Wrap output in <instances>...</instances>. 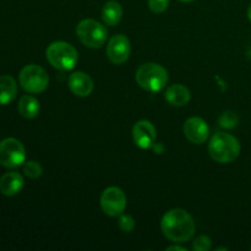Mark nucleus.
Here are the masks:
<instances>
[{
  "instance_id": "f257e3e1",
  "label": "nucleus",
  "mask_w": 251,
  "mask_h": 251,
  "mask_svg": "<svg viewBox=\"0 0 251 251\" xmlns=\"http://www.w3.org/2000/svg\"><path fill=\"white\" fill-rule=\"evenodd\" d=\"M161 230L171 242L185 243L194 237L195 222L185 210L172 208L162 217Z\"/></svg>"
},
{
  "instance_id": "f03ea898",
  "label": "nucleus",
  "mask_w": 251,
  "mask_h": 251,
  "mask_svg": "<svg viewBox=\"0 0 251 251\" xmlns=\"http://www.w3.org/2000/svg\"><path fill=\"white\" fill-rule=\"evenodd\" d=\"M208 153L218 163H230L240 153V144L237 137L227 132H217L208 144Z\"/></svg>"
},
{
  "instance_id": "7ed1b4c3",
  "label": "nucleus",
  "mask_w": 251,
  "mask_h": 251,
  "mask_svg": "<svg viewBox=\"0 0 251 251\" xmlns=\"http://www.w3.org/2000/svg\"><path fill=\"white\" fill-rule=\"evenodd\" d=\"M46 58L53 68L61 71L73 70L78 61V53L75 47L64 41H56L46 49Z\"/></svg>"
},
{
  "instance_id": "20e7f679",
  "label": "nucleus",
  "mask_w": 251,
  "mask_h": 251,
  "mask_svg": "<svg viewBox=\"0 0 251 251\" xmlns=\"http://www.w3.org/2000/svg\"><path fill=\"white\" fill-rule=\"evenodd\" d=\"M137 85L149 92H159L168 83V71L156 63L142 64L136 71Z\"/></svg>"
},
{
  "instance_id": "39448f33",
  "label": "nucleus",
  "mask_w": 251,
  "mask_h": 251,
  "mask_svg": "<svg viewBox=\"0 0 251 251\" xmlns=\"http://www.w3.org/2000/svg\"><path fill=\"white\" fill-rule=\"evenodd\" d=\"M76 34L81 43L90 48H100L108 38V31L104 25L92 19L82 20L76 27Z\"/></svg>"
},
{
  "instance_id": "423d86ee",
  "label": "nucleus",
  "mask_w": 251,
  "mask_h": 251,
  "mask_svg": "<svg viewBox=\"0 0 251 251\" xmlns=\"http://www.w3.org/2000/svg\"><path fill=\"white\" fill-rule=\"evenodd\" d=\"M20 86L28 93H41L48 87L49 77L42 66L29 64L24 66L19 75Z\"/></svg>"
},
{
  "instance_id": "0eeeda50",
  "label": "nucleus",
  "mask_w": 251,
  "mask_h": 251,
  "mask_svg": "<svg viewBox=\"0 0 251 251\" xmlns=\"http://www.w3.org/2000/svg\"><path fill=\"white\" fill-rule=\"evenodd\" d=\"M26 161V150L19 140L7 137L0 141V164L6 168H17Z\"/></svg>"
},
{
  "instance_id": "6e6552de",
  "label": "nucleus",
  "mask_w": 251,
  "mask_h": 251,
  "mask_svg": "<svg viewBox=\"0 0 251 251\" xmlns=\"http://www.w3.org/2000/svg\"><path fill=\"white\" fill-rule=\"evenodd\" d=\"M100 207L109 217L120 216L126 208V195L118 186H109L100 196Z\"/></svg>"
},
{
  "instance_id": "1a4fd4ad",
  "label": "nucleus",
  "mask_w": 251,
  "mask_h": 251,
  "mask_svg": "<svg viewBox=\"0 0 251 251\" xmlns=\"http://www.w3.org/2000/svg\"><path fill=\"white\" fill-rule=\"evenodd\" d=\"M131 53V44L129 38L124 34H117L109 39L107 46V56L114 65L126 63Z\"/></svg>"
},
{
  "instance_id": "9d476101",
  "label": "nucleus",
  "mask_w": 251,
  "mask_h": 251,
  "mask_svg": "<svg viewBox=\"0 0 251 251\" xmlns=\"http://www.w3.org/2000/svg\"><path fill=\"white\" fill-rule=\"evenodd\" d=\"M132 139H134L135 145L140 149H151L156 144V127L150 120H140L132 127Z\"/></svg>"
},
{
  "instance_id": "9b49d317",
  "label": "nucleus",
  "mask_w": 251,
  "mask_h": 251,
  "mask_svg": "<svg viewBox=\"0 0 251 251\" xmlns=\"http://www.w3.org/2000/svg\"><path fill=\"white\" fill-rule=\"evenodd\" d=\"M184 135L190 142L195 145H201L210 136V127L206 120L200 117H191L184 123Z\"/></svg>"
},
{
  "instance_id": "f8f14e48",
  "label": "nucleus",
  "mask_w": 251,
  "mask_h": 251,
  "mask_svg": "<svg viewBox=\"0 0 251 251\" xmlns=\"http://www.w3.org/2000/svg\"><path fill=\"white\" fill-rule=\"evenodd\" d=\"M68 86L71 92L78 97H87L93 91V81L83 71H75L69 76Z\"/></svg>"
},
{
  "instance_id": "ddd939ff",
  "label": "nucleus",
  "mask_w": 251,
  "mask_h": 251,
  "mask_svg": "<svg viewBox=\"0 0 251 251\" xmlns=\"http://www.w3.org/2000/svg\"><path fill=\"white\" fill-rule=\"evenodd\" d=\"M164 98L167 102L174 107H184L190 102L191 93L188 87L184 85L176 83V85L169 86L164 93Z\"/></svg>"
},
{
  "instance_id": "4468645a",
  "label": "nucleus",
  "mask_w": 251,
  "mask_h": 251,
  "mask_svg": "<svg viewBox=\"0 0 251 251\" xmlns=\"http://www.w3.org/2000/svg\"><path fill=\"white\" fill-rule=\"evenodd\" d=\"M24 188V178L17 172H9L0 178V191L5 196H15Z\"/></svg>"
},
{
  "instance_id": "2eb2a0df",
  "label": "nucleus",
  "mask_w": 251,
  "mask_h": 251,
  "mask_svg": "<svg viewBox=\"0 0 251 251\" xmlns=\"http://www.w3.org/2000/svg\"><path fill=\"white\" fill-rule=\"evenodd\" d=\"M17 95V85L14 77L9 75L0 76V104L7 105Z\"/></svg>"
},
{
  "instance_id": "dca6fc26",
  "label": "nucleus",
  "mask_w": 251,
  "mask_h": 251,
  "mask_svg": "<svg viewBox=\"0 0 251 251\" xmlns=\"http://www.w3.org/2000/svg\"><path fill=\"white\" fill-rule=\"evenodd\" d=\"M123 17L122 5L118 1L105 2L102 10V19L107 26L115 27Z\"/></svg>"
},
{
  "instance_id": "f3484780",
  "label": "nucleus",
  "mask_w": 251,
  "mask_h": 251,
  "mask_svg": "<svg viewBox=\"0 0 251 251\" xmlns=\"http://www.w3.org/2000/svg\"><path fill=\"white\" fill-rule=\"evenodd\" d=\"M17 109H19V113L22 117L27 118V119H32V118H36L38 115L41 107H39V102L37 98H34L33 96L25 95L20 98Z\"/></svg>"
},
{
  "instance_id": "a211bd4d",
  "label": "nucleus",
  "mask_w": 251,
  "mask_h": 251,
  "mask_svg": "<svg viewBox=\"0 0 251 251\" xmlns=\"http://www.w3.org/2000/svg\"><path fill=\"white\" fill-rule=\"evenodd\" d=\"M238 122H239L238 115L234 112H230V110L223 112L220 115V118H218V124H220V126L227 130L234 129L238 125Z\"/></svg>"
},
{
  "instance_id": "6ab92c4d",
  "label": "nucleus",
  "mask_w": 251,
  "mask_h": 251,
  "mask_svg": "<svg viewBox=\"0 0 251 251\" xmlns=\"http://www.w3.org/2000/svg\"><path fill=\"white\" fill-rule=\"evenodd\" d=\"M24 173L29 179H38L43 173V169L38 162L28 161L24 163Z\"/></svg>"
},
{
  "instance_id": "aec40b11",
  "label": "nucleus",
  "mask_w": 251,
  "mask_h": 251,
  "mask_svg": "<svg viewBox=\"0 0 251 251\" xmlns=\"http://www.w3.org/2000/svg\"><path fill=\"white\" fill-rule=\"evenodd\" d=\"M118 226H119L122 232L131 233L135 229V220L130 215L122 213L119 217V221H118Z\"/></svg>"
},
{
  "instance_id": "412c9836",
  "label": "nucleus",
  "mask_w": 251,
  "mask_h": 251,
  "mask_svg": "<svg viewBox=\"0 0 251 251\" xmlns=\"http://www.w3.org/2000/svg\"><path fill=\"white\" fill-rule=\"evenodd\" d=\"M212 247V242L207 235H200L193 242V250L195 251H208Z\"/></svg>"
},
{
  "instance_id": "4be33fe9",
  "label": "nucleus",
  "mask_w": 251,
  "mask_h": 251,
  "mask_svg": "<svg viewBox=\"0 0 251 251\" xmlns=\"http://www.w3.org/2000/svg\"><path fill=\"white\" fill-rule=\"evenodd\" d=\"M169 0H147L149 9L154 14H162L167 10Z\"/></svg>"
},
{
  "instance_id": "5701e85b",
  "label": "nucleus",
  "mask_w": 251,
  "mask_h": 251,
  "mask_svg": "<svg viewBox=\"0 0 251 251\" xmlns=\"http://www.w3.org/2000/svg\"><path fill=\"white\" fill-rule=\"evenodd\" d=\"M167 250L171 251V250H179V251H186V248L184 247H178V245H172V247L167 248Z\"/></svg>"
},
{
  "instance_id": "b1692460",
  "label": "nucleus",
  "mask_w": 251,
  "mask_h": 251,
  "mask_svg": "<svg viewBox=\"0 0 251 251\" xmlns=\"http://www.w3.org/2000/svg\"><path fill=\"white\" fill-rule=\"evenodd\" d=\"M248 19H249V21L251 22V5L249 6V9H248Z\"/></svg>"
},
{
  "instance_id": "393cba45",
  "label": "nucleus",
  "mask_w": 251,
  "mask_h": 251,
  "mask_svg": "<svg viewBox=\"0 0 251 251\" xmlns=\"http://www.w3.org/2000/svg\"><path fill=\"white\" fill-rule=\"evenodd\" d=\"M178 1H180V2H191V1H194V0H178Z\"/></svg>"
}]
</instances>
